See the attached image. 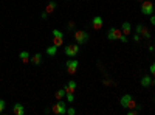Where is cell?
Segmentation results:
<instances>
[{
    "label": "cell",
    "instance_id": "26",
    "mask_svg": "<svg viewBox=\"0 0 155 115\" xmlns=\"http://www.w3.org/2000/svg\"><path fill=\"white\" fill-rule=\"evenodd\" d=\"M47 16H48V12H42V14H41V19H42V20H47Z\"/></svg>",
    "mask_w": 155,
    "mask_h": 115
},
{
    "label": "cell",
    "instance_id": "4",
    "mask_svg": "<svg viewBox=\"0 0 155 115\" xmlns=\"http://www.w3.org/2000/svg\"><path fill=\"white\" fill-rule=\"evenodd\" d=\"M78 69H79V62H78L76 59L70 58V59L65 62V70H67L68 75H74V73L78 72Z\"/></svg>",
    "mask_w": 155,
    "mask_h": 115
},
{
    "label": "cell",
    "instance_id": "10",
    "mask_svg": "<svg viewBox=\"0 0 155 115\" xmlns=\"http://www.w3.org/2000/svg\"><path fill=\"white\" fill-rule=\"evenodd\" d=\"M102 25H104V20H102V17L96 16V17L92 19V27H93V30H101Z\"/></svg>",
    "mask_w": 155,
    "mask_h": 115
},
{
    "label": "cell",
    "instance_id": "24",
    "mask_svg": "<svg viewBox=\"0 0 155 115\" xmlns=\"http://www.w3.org/2000/svg\"><path fill=\"white\" fill-rule=\"evenodd\" d=\"M140 39H141V36L135 33V34H134V42H140Z\"/></svg>",
    "mask_w": 155,
    "mask_h": 115
},
{
    "label": "cell",
    "instance_id": "28",
    "mask_svg": "<svg viewBox=\"0 0 155 115\" xmlns=\"http://www.w3.org/2000/svg\"><path fill=\"white\" fill-rule=\"evenodd\" d=\"M147 48H149V52H155V45H153V44H152V45H149Z\"/></svg>",
    "mask_w": 155,
    "mask_h": 115
},
{
    "label": "cell",
    "instance_id": "2",
    "mask_svg": "<svg viewBox=\"0 0 155 115\" xmlns=\"http://www.w3.org/2000/svg\"><path fill=\"white\" fill-rule=\"evenodd\" d=\"M51 112L56 113V115H65L67 113V104H65V101L58 100V103L53 104V107H51Z\"/></svg>",
    "mask_w": 155,
    "mask_h": 115
},
{
    "label": "cell",
    "instance_id": "32",
    "mask_svg": "<svg viewBox=\"0 0 155 115\" xmlns=\"http://www.w3.org/2000/svg\"><path fill=\"white\" fill-rule=\"evenodd\" d=\"M137 2H143V0H137Z\"/></svg>",
    "mask_w": 155,
    "mask_h": 115
},
{
    "label": "cell",
    "instance_id": "5",
    "mask_svg": "<svg viewBox=\"0 0 155 115\" xmlns=\"http://www.w3.org/2000/svg\"><path fill=\"white\" fill-rule=\"evenodd\" d=\"M121 37H123V31H121V28H110L109 31H107V39H110V41H121Z\"/></svg>",
    "mask_w": 155,
    "mask_h": 115
},
{
    "label": "cell",
    "instance_id": "18",
    "mask_svg": "<svg viewBox=\"0 0 155 115\" xmlns=\"http://www.w3.org/2000/svg\"><path fill=\"white\" fill-rule=\"evenodd\" d=\"M67 92H65V89H59V90L54 92V98L56 100H62V98H65Z\"/></svg>",
    "mask_w": 155,
    "mask_h": 115
},
{
    "label": "cell",
    "instance_id": "7",
    "mask_svg": "<svg viewBox=\"0 0 155 115\" xmlns=\"http://www.w3.org/2000/svg\"><path fill=\"white\" fill-rule=\"evenodd\" d=\"M65 55L68 58H74L79 55V44H68L65 47Z\"/></svg>",
    "mask_w": 155,
    "mask_h": 115
},
{
    "label": "cell",
    "instance_id": "34",
    "mask_svg": "<svg viewBox=\"0 0 155 115\" xmlns=\"http://www.w3.org/2000/svg\"><path fill=\"white\" fill-rule=\"evenodd\" d=\"M153 45H155V44H153Z\"/></svg>",
    "mask_w": 155,
    "mask_h": 115
},
{
    "label": "cell",
    "instance_id": "9",
    "mask_svg": "<svg viewBox=\"0 0 155 115\" xmlns=\"http://www.w3.org/2000/svg\"><path fill=\"white\" fill-rule=\"evenodd\" d=\"M64 89H65V92H67V93H74V92H76V89H78V84H76V81L70 79L65 86H64Z\"/></svg>",
    "mask_w": 155,
    "mask_h": 115
},
{
    "label": "cell",
    "instance_id": "30",
    "mask_svg": "<svg viewBox=\"0 0 155 115\" xmlns=\"http://www.w3.org/2000/svg\"><path fill=\"white\" fill-rule=\"evenodd\" d=\"M121 42H127V36H124V34H123V37H121Z\"/></svg>",
    "mask_w": 155,
    "mask_h": 115
},
{
    "label": "cell",
    "instance_id": "14",
    "mask_svg": "<svg viewBox=\"0 0 155 115\" xmlns=\"http://www.w3.org/2000/svg\"><path fill=\"white\" fill-rule=\"evenodd\" d=\"M30 62H31V64H34V66H41V64H42V55H41V53L33 55V56H31V59H30Z\"/></svg>",
    "mask_w": 155,
    "mask_h": 115
},
{
    "label": "cell",
    "instance_id": "25",
    "mask_svg": "<svg viewBox=\"0 0 155 115\" xmlns=\"http://www.w3.org/2000/svg\"><path fill=\"white\" fill-rule=\"evenodd\" d=\"M143 37H144V39H150V31L147 30V31H146V33L143 34Z\"/></svg>",
    "mask_w": 155,
    "mask_h": 115
},
{
    "label": "cell",
    "instance_id": "20",
    "mask_svg": "<svg viewBox=\"0 0 155 115\" xmlns=\"http://www.w3.org/2000/svg\"><path fill=\"white\" fill-rule=\"evenodd\" d=\"M65 98H67L68 103H73V101H74V93H67V95H65Z\"/></svg>",
    "mask_w": 155,
    "mask_h": 115
},
{
    "label": "cell",
    "instance_id": "6",
    "mask_svg": "<svg viewBox=\"0 0 155 115\" xmlns=\"http://www.w3.org/2000/svg\"><path fill=\"white\" fill-rule=\"evenodd\" d=\"M141 12H143L144 16H152L153 14V3L150 2V0H143L141 2Z\"/></svg>",
    "mask_w": 155,
    "mask_h": 115
},
{
    "label": "cell",
    "instance_id": "29",
    "mask_svg": "<svg viewBox=\"0 0 155 115\" xmlns=\"http://www.w3.org/2000/svg\"><path fill=\"white\" fill-rule=\"evenodd\" d=\"M73 28H74V23L70 22V23H68V30H73Z\"/></svg>",
    "mask_w": 155,
    "mask_h": 115
},
{
    "label": "cell",
    "instance_id": "8",
    "mask_svg": "<svg viewBox=\"0 0 155 115\" xmlns=\"http://www.w3.org/2000/svg\"><path fill=\"white\" fill-rule=\"evenodd\" d=\"M64 42V33L61 30H53V45L61 47Z\"/></svg>",
    "mask_w": 155,
    "mask_h": 115
},
{
    "label": "cell",
    "instance_id": "33",
    "mask_svg": "<svg viewBox=\"0 0 155 115\" xmlns=\"http://www.w3.org/2000/svg\"><path fill=\"white\" fill-rule=\"evenodd\" d=\"M153 103H155V96H153Z\"/></svg>",
    "mask_w": 155,
    "mask_h": 115
},
{
    "label": "cell",
    "instance_id": "15",
    "mask_svg": "<svg viewBox=\"0 0 155 115\" xmlns=\"http://www.w3.org/2000/svg\"><path fill=\"white\" fill-rule=\"evenodd\" d=\"M56 8H58V3L54 2V0H51V2H48L47 6H45V12H48V14H50V12H53Z\"/></svg>",
    "mask_w": 155,
    "mask_h": 115
},
{
    "label": "cell",
    "instance_id": "16",
    "mask_svg": "<svg viewBox=\"0 0 155 115\" xmlns=\"http://www.w3.org/2000/svg\"><path fill=\"white\" fill-rule=\"evenodd\" d=\"M19 58H20V61H22L23 64H28L30 59H31V56H30L28 52H20V53H19Z\"/></svg>",
    "mask_w": 155,
    "mask_h": 115
},
{
    "label": "cell",
    "instance_id": "22",
    "mask_svg": "<svg viewBox=\"0 0 155 115\" xmlns=\"http://www.w3.org/2000/svg\"><path fill=\"white\" fill-rule=\"evenodd\" d=\"M149 70H150V75H152L153 78H155V62H152V64H150V67H149Z\"/></svg>",
    "mask_w": 155,
    "mask_h": 115
},
{
    "label": "cell",
    "instance_id": "12",
    "mask_svg": "<svg viewBox=\"0 0 155 115\" xmlns=\"http://www.w3.org/2000/svg\"><path fill=\"white\" fill-rule=\"evenodd\" d=\"M121 31H123L124 36H129V34L132 33V25L129 23V22H123V25H121Z\"/></svg>",
    "mask_w": 155,
    "mask_h": 115
},
{
    "label": "cell",
    "instance_id": "19",
    "mask_svg": "<svg viewBox=\"0 0 155 115\" xmlns=\"http://www.w3.org/2000/svg\"><path fill=\"white\" fill-rule=\"evenodd\" d=\"M146 31H147V28L144 27V25H141V23H138V25H137V28H135V33H137V34L143 36Z\"/></svg>",
    "mask_w": 155,
    "mask_h": 115
},
{
    "label": "cell",
    "instance_id": "17",
    "mask_svg": "<svg viewBox=\"0 0 155 115\" xmlns=\"http://www.w3.org/2000/svg\"><path fill=\"white\" fill-rule=\"evenodd\" d=\"M56 53H58V47L56 45H50V47H47V55L48 56H56Z\"/></svg>",
    "mask_w": 155,
    "mask_h": 115
},
{
    "label": "cell",
    "instance_id": "31",
    "mask_svg": "<svg viewBox=\"0 0 155 115\" xmlns=\"http://www.w3.org/2000/svg\"><path fill=\"white\" fill-rule=\"evenodd\" d=\"M152 84H153V86H155V78H153V79H152Z\"/></svg>",
    "mask_w": 155,
    "mask_h": 115
},
{
    "label": "cell",
    "instance_id": "13",
    "mask_svg": "<svg viewBox=\"0 0 155 115\" xmlns=\"http://www.w3.org/2000/svg\"><path fill=\"white\" fill-rule=\"evenodd\" d=\"M12 112H14L16 115H23V113H25V107H23V104L16 103L14 106H12Z\"/></svg>",
    "mask_w": 155,
    "mask_h": 115
},
{
    "label": "cell",
    "instance_id": "1",
    "mask_svg": "<svg viewBox=\"0 0 155 115\" xmlns=\"http://www.w3.org/2000/svg\"><path fill=\"white\" fill-rule=\"evenodd\" d=\"M88 39H90V36H88L87 31H84V30H76V31H74V41L79 44V45L87 44Z\"/></svg>",
    "mask_w": 155,
    "mask_h": 115
},
{
    "label": "cell",
    "instance_id": "23",
    "mask_svg": "<svg viewBox=\"0 0 155 115\" xmlns=\"http://www.w3.org/2000/svg\"><path fill=\"white\" fill-rule=\"evenodd\" d=\"M67 113L68 115H74L76 113V109L74 107H67Z\"/></svg>",
    "mask_w": 155,
    "mask_h": 115
},
{
    "label": "cell",
    "instance_id": "27",
    "mask_svg": "<svg viewBox=\"0 0 155 115\" xmlns=\"http://www.w3.org/2000/svg\"><path fill=\"white\" fill-rule=\"evenodd\" d=\"M150 23L155 27V14H152V16H150Z\"/></svg>",
    "mask_w": 155,
    "mask_h": 115
},
{
    "label": "cell",
    "instance_id": "11",
    "mask_svg": "<svg viewBox=\"0 0 155 115\" xmlns=\"http://www.w3.org/2000/svg\"><path fill=\"white\" fill-rule=\"evenodd\" d=\"M140 84L143 86V87H149V86H152V76H150V75H144L143 78L140 79Z\"/></svg>",
    "mask_w": 155,
    "mask_h": 115
},
{
    "label": "cell",
    "instance_id": "3",
    "mask_svg": "<svg viewBox=\"0 0 155 115\" xmlns=\"http://www.w3.org/2000/svg\"><path fill=\"white\" fill-rule=\"evenodd\" d=\"M121 106L124 107V109H134L135 106H137V103H135V100L132 98V95H129V93H126V95H123L121 96Z\"/></svg>",
    "mask_w": 155,
    "mask_h": 115
},
{
    "label": "cell",
    "instance_id": "21",
    "mask_svg": "<svg viewBox=\"0 0 155 115\" xmlns=\"http://www.w3.org/2000/svg\"><path fill=\"white\" fill-rule=\"evenodd\" d=\"M6 107V103H5V100H0V113H2Z\"/></svg>",
    "mask_w": 155,
    "mask_h": 115
}]
</instances>
